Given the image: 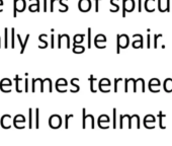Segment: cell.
I'll use <instances>...</instances> for the list:
<instances>
[{
  "label": "cell",
  "instance_id": "23",
  "mask_svg": "<svg viewBox=\"0 0 172 146\" xmlns=\"http://www.w3.org/2000/svg\"><path fill=\"white\" fill-rule=\"evenodd\" d=\"M62 84V85H67V81H66V79L64 78H60V79H58L57 82H56V87H58L59 85Z\"/></svg>",
  "mask_w": 172,
  "mask_h": 146
},
{
  "label": "cell",
  "instance_id": "10",
  "mask_svg": "<svg viewBox=\"0 0 172 146\" xmlns=\"http://www.w3.org/2000/svg\"><path fill=\"white\" fill-rule=\"evenodd\" d=\"M17 39H18V41H19V44L21 45V53L22 54V53L24 52V49H25L26 44H28V39H29V35H26V39H25L24 42L21 41V36H19V35H17Z\"/></svg>",
  "mask_w": 172,
  "mask_h": 146
},
{
  "label": "cell",
  "instance_id": "8",
  "mask_svg": "<svg viewBox=\"0 0 172 146\" xmlns=\"http://www.w3.org/2000/svg\"><path fill=\"white\" fill-rule=\"evenodd\" d=\"M135 126L137 129H140V117L139 115L135 114L133 116H131V129Z\"/></svg>",
  "mask_w": 172,
  "mask_h": 146
},
{
  "label": "cell",
  "instance_id": "3",
  "mask_svg": "<svg viewBox=\"0 0 172 146\" xmlns=\"http://www.w3.org/2000/svg\"><path fill=\"white\" fill-rule=\"evenodd\" d=\"M25 9V0H14V8H13V16L16 17L17 12H24Z\"/></svg>",
  "mask_w": 172,
  "mask_h": 146
},
{
  "label": "cell",
  "instance_id": "27",
  "mask_svg": "<svg viewBox=\"0 0 172 146\" xmlns=\"http://www.w3.org/2000/svg\"><path fill=\"white\" fill-rule=\"evenodd\" d=\"M14 32H15L14 28L11 29V47L12 48H14Z\"/></svg>",
  "mask_w": 172,
  "mask_h": 146
},
{
  "label": "cell",
  "instance_id": "5",
  "mask_svg": "<svg viewBox=\"0 0 172 146\" xmlns=\"http://www.w3.org/2000/svg\"><path fill=\"white\" fill-rule=\"evenodd\" d=\"M155 122H156V119H155V117L153 115L145 116L144 121H143L145 128H147V129H154L155 128Z\"/></svg>",
  "mask_w": 172,
  "mask_h": 146
},
{
  "label": "cell",
  "instance_id": "20",
  "mask_svg": "<svg viewBox=\"0 0 172 146\" xmlns=\"http://www.w3.org/2000/svg\"><path fill=\"white\" fill-rule=\"evenodd\" d=\"M39 110H36V128L39 129Z\"/></svg>",
  "mask_w": 172,
  "mask_h": 146
},
{
  "label": "cell",
  "instance_id": "31",
  "mask_svg": "<svg viewBox=\"0 0 172 146\" xmlns=\"http://www.w3.org/2000/svg\"><path fill=\"white\" fill-rule=\"evenodd\" d=\"M124 6H125V0H124ZM125 11H127V8H124V12H123V17H125Z\"/></svg>",
  "mask_w": 172,
  "mask_h": 146
},
{
  "label": "cell",
  "instance_id": "21",
  "mask_svg": "<svg viewBox=\"0 0 172 146\" xmlns=\"http://www.w3.org/2000/svg\"><path fill=\"white\" fill-rule=\"evenodd\" d=\"M153 85H157L159 86L160 85V81L159 79L157 78H152L150 81H149V86H153Z\"/></svg>",
  "mask_w": 172,
  "mask_h": 146
},
{
  "label": "cell",
  "instance_id": "28",
  "mask_svg": "<svg viewBox=\"0 0 172 146\" xmlns=\"http://www.w3.org/2000/svg\"><path fill=\"white\" fill-rule=\"evenodd\" d=\"M122 79H123V78H115V79H114V91H115V92H118V82L122 80Z\"/></svg>",
  "mask_w": 172,
  "mask_h": 146
},
{
  "label": "cell",
  "instance_id": "34",
  "mask_svg": "<svg viewBox=\"0 0 172 146\" xmlns=\"http://www.w3.org/2000/svg\"><path fill=\"white\" fill-rule=\"evenodd\" d=\"M142 10L141 9V0H139V12Z\"/></svg>",
  "mask_w": 172,
  "mask_h": 146
},
{
  "label": "cell",
  "instance_id": "4",
  "mask_svg": "<svg viewBox=\"0 0 172 146\" xmlns=\"http://www.w3.org/2000/svg\"><path fill=\"white\" fill-rule=\"evenodd\" d=\"M110 117H108L107 115H105V114H102L99 116V118H98V126L100 127L101 129H108L110 128Z\"/></svg>",
  "mask_w": 172,
  "mask_h": 146
},
{
  "label": "cell",
  "instance_id": "2",
  "mask_svg": "<svg viewBox=\"0 0 172 146\" xmlns=\"http://www.w3.org/2000/svg\"><path fill=\"white\" fill-rule=\"evenodd\" d=\"M49 125L53 129H58L62 126V119L59 115H52L49 119Z\"/></svg>",
  "mask_w": 172,
  "mask_h": 146
},
{
  "label": "cell",
  "instance_id": "16",
  "mask_svg": "<svg viewBox=\"0 0 172 146\" xmlns=\"http://www.w3.org/2000/svg\"><path fill=\"white\" fill-rule=\"evenodd\" d=\"M103 85H107V86H110V79H107V78H102L101 80L98 82V86H103Z\"/></svg>",
  "mask_w": 172,
  "mask_h": 146
},
{
  "label": "cell",
  "instance_id": "24",
  "mask_svg": "<svg viewBox=\"0 0 172 146\" xmlns=\"http://www.w3.org/2000/svg\"><path fill=\"white\" fill-rule=\"evenodd\" d=\"M7 35H8V29H4V36H5V41H4V47L5 48H7L8 47V36H7Z\"/></svg>",
  "mask_w": 172,
  "mask_h": 146
},
{
  "label": "cell",
  "instance_id": "12",
  "mask_svg": "<svg viewBox=\"0 0 172 146\" xmlns=\"http://www.w3.org/2000/svg\"><path fill=\"white\" fill-rule=\"evenodd\" d=\"M100 42H107V38L103 36V35H98L95 36V40H94V43H95V46H96V48L98 47V43Z\"/></svg>",
  "mask_w": 172,
  "mask_h": 146
},
{
  "label": "cell",
  "instance_id": "19",
  "mask_svg": "<svg viewBox=\"0 0 172 146\" xmlns=\"http://www.w3.org/2000/svg\"><path fill=\"white\" fill-rule=\"evenodd\" d=\"M71 118H74V115L73 114H69V115H66L65 116V128L66 129L69 128V120H70Z\"/></svg>",
  "mask_w": 172,
  "mask_h": 146
},
{
  "label": "cell",
  "instance_id": "13",
  "mask_svg": "<svg viewBox=\"0 0 172 146\" xmlns=\"http://www.w3.org/2000/svg\"><path fill=\"white\" fill-rule=\"evenodd\" d=\"M112 127L115 129L118 127V121H117V109L112 110Z\"/></svg>",
  "mask_w": 172,
  "mask_h": 146
},
{
  "label": "cell",
  "instance_id": "32",
  "mask_svg": "<svg viewBox=\"0 0 172 146\" xmlns=\"http://www.w3.org/2000/svg\"><path fill=\"white\" fill-rule=\"evenodd\" d=\"M147 39H148V45H147V47L150 48V36H149V35H148V36H147Z\"/></svg>",
  "mask_w": 172,
  "mask_h": 146
},
{
  "label": "cell",
  "instance_id": "15",
  "mask_svg": "<svg viewBox=\"0 0 172 146\" xmlns=\"http://www.w3.org/2000/svg\"><path fill=\"white\" fill-rule=\"evenodd\" d=\"M83 39H84V35H76L74 36V45L80 44V43L83 42Z\"/></svg>",
  "mask_w": 172,
  "mask_h": 146
},
{
  "label": "cell",
  "instance_id": "22",
  "mask_svg": "<svg viewBox=\"0 0 172 146\" xmlns=\"http://www.w3.org/2000/svg\"><path fill=\"white\" fill-rule=\"evenodd\" d=\"M76 81H79V79L78 78H73L71 80V84L73 85V86H75V92H78L79 91V89H80V87H79V85L78 84H76Z\"/></svg>",
  "mask_w": 172,
  "mask_h": 146
},
{
  "label": "cell",
  "instance_id": "9",
  "mask_svg": "<svg viewBox=\"0 0 172 146\" xmlns=\"http://www.w3.org/2000/svg\"><path fill=\"white\" fill-rule=\"evenodd\" d=\"M164 90L166 92H172V79L171 78H166L163 83Z\"/></svg>",
  "mask_w": 172,
  "mask_h": 146
},
{
  "label": "cell",
  "instance_id": "14",
  "mask_svg": "<svg viewBox=\"0 0 172 146\" xmlns=\"http://www.w3.org/2000/svg\"><path fill=\"white\" fill-rule=\"evenodd\" d=\"M89 80H90V90H91L92 92H96L97 90H96V89H95L94 84L96 83V82H98V81L93 77V75H91V76H90V78H89Z\"/></svg>",
  "mask_w": 172,
  "mask_h": 146
},
{
  "label": "cell",
  "instance_id": "29",
  "mask_svg": "<svg viewBox=\"0 0 172 146\" xmlns=\"http://www.w3.org/2000/svg\"><path fill=\"white\" fill-rule=\"evenodd\" d=\"M162 35H155L154 36V48L156 49L157 48V40L158 38H161Z\"/></svg>",
  "mask_w": 172,
  "mask_h": 146
},
{
  "label": "cell",
  "instance_id": "30",
  "mask_svg": "<svg viewBox=\"0 0 172 146\" xmlns=\"http://www.w3.org/2000/svg\"><path fill=\"white\" fill-rule=\"evenodd\" d=\"M25 91H28V80L25 79Z\"/></svg>",
  "mask_w": 172,
  "mask_h": 146
},
{
  "label": "cell",
  "instance_id": "33",
  "mask_svg": "<svg viewBox=\"0 0 172 146\" xmlns=\"http://www.w3.org/2000/svg\"><path fill=\"white\" fill-rule=\"evenodd\" d=\"M51 38H52V48H54V36L52 35Z\"/></svg>",
  "mask_w": 172,
  "mask_h": 146
},
{
  "label": "cell",
  "instance_id": "1",
  "mask_svg": "<svg viewBox=\"0 0 172 146\" xmlns=\"http://www.w3.org/2000/svg\"><path fill=\"white\" fill-rule=\"evenodd\" d=\"M82 118H83V122H82V127L83 129L87 128V124H89V126L91 127V129L95 128V124H94V117L90 114L86 115V109H82Z\"/></svg>",
  "mask_w": 172,
  "mask_h": 146
},
{
  "label": "cell",
  "instance_id": "17",
  "mask_svg": "<svg viewBox=\"0 0 172 146\" xmlns=\"http://www.w3.org/2000/svg\"><path fill=\"white\" fill-rule=\"evenodd\" d=\"M18 122H21V123H24L25 122V119H24V117L22 115H17L14 118V122H13V123H14V125L17 124Z\"/></svg>",
  "mask_w": 172,
  "mask_h": 146
},
{
  "label": "cell",
  "instance_id": "7",
  "mask_svg": "<svg viewBox=\"0 0 172 146\" xmlns=\"http://www.w3.org/2000/svg\"><path fill=\"white\" fill-rule=\"evenodd\" d=\"M118 41L117 43L120 44L121 49H125L129 46V36L127 35H118Z\"/></svg>",
  "mask_w": 172,
  "mask_h": 146
},
{
  "label": "cell",
  "instance_id": "25",
  "mask_svg": "<svg viewBox=\"0 0 172 146\" xmlns=\"http://www.w3.org/2000/svg\"><path fill=\"white\" fill-rule=\"evenodd\" d=\"M28 113H29V125H28V127L32 129V127H34V126H32V109H29Z\"/></svg>",
  "mask_w": 172,
  "mask_h": 146
},
{
  "label": "cell",
  "instance_id": "6",
  "mask_svg": "<svg viewBox=\"0 0 172 146\" xmlns=\"http://www.w3.org/2000/svg\"><path fill=\"white\" fill-rule=\"evenodd\" d=\"M125 124H127L129 129H131V116L128 114L121 115L120 116V126H118V127L121 129H123Z\"/></svg>",
  "mask_w": 172,
  "mask_h": 146
},
{
  "label": "cell",
  "instance_id": "35",
  "mask_svg": "<svg viewBox=\"0 0 172 146\" xmlns=\"http://www.w3.org/2000/svg\"><path fill=\"white\" fill-rule=\"evenodd\" d=\"M96 1V12H98V1L99 0H95Z\"/></svg>",
  "mask_w": 172,
  "mask_h": 146
},
{
  "label": "cell",
  "instance_id": "11",
  "mask_svg": "<svg viewBox=\"0 0 172 146\" xmlns=\"http://www.w3.org/2000/svg\"><path fill=\"white\" fill-rule=\"evenodd\" d=\"M163 118H166V115L163 114L162 111H160L159 114H158V119H159V127L161 129H163V130H165V129H166V126L163 125Z\"/></svg>",
  "mask_w": 172,
  "mask_h": 146
},
{
  "label": "cell",
  "instance_id": "18",
  "mask_svg": "<svg viewBox=\"0 0 172 146\" xmlns=\"http://www.w3.org/2000/svg\"><path fill=\"white\" fill-rule=\"evenodd\" d=\"M84 50H85V49H84L83 46L74 45V48H73V52H74V53H83Z\"/></svg>",
  "mask_w": 172,
  "mask_h": 146
},
{
  "label": "cell",
  "instance_id": "26",
  "mask_svg": "<svg viewBox=\"0 0 172 146\" xmlns=\"http://www.w3.org/2000/svg\"><path fill=\"white\" fill-rule=\"evenodd\" d=\"M88 49H91V29H88Z\"/></svg>",
  "mask_w": 172,
  "mask_h": 146
}]
</instances>
